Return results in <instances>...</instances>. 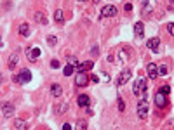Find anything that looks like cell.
Segmentation results:
<instances>
[{
    "label": "cell",
    "mask_w": 174,
    "mask_h": 130,
    "mask_svg": "<svg viewBox=\"0 0 174 130\" xmlns=\"http://www.w3.org/2000/svg\"><path fill=\"white\" fill-rule=\"evenodd\" d=\"M133 94H134V96L146 94V80H144V76H139L136 82L133 83Z\"/></svg>",
    "instance_id": "1"
},
{
    "label": "cell",
    "mask_w": 174,
    "mask_h": 130,
    "mask_svg": "<svg viewBox=\"0 0 174 130\" xmlns=\"http://www.w3.org/2000/svg\"><path fill=\"white\" fill-rule=\"evenodd\" d=\"M146 115H148V101L144 97V99H141L138 102V116L139 118H146Z\"/></svg>",
    "instance_id": "2"
},
{
    "label": "cell",
    "mask_w": 174,
    "mask_h": 130,
    "mask_svg": "<svg viewBox=\"0 0 174 130\" xmlns=\"http://www.w3.org/2000/svg\"><path fill=\"white\" fill-rule=\"evenodd\" d=\"M31 80V71L30 70H21L19 76H16V82L18 83H28Z\"/></svg>",
    "instance_id": "3"
},
{
    "label": "cell",
    "mask_w": 174,
    "mask_h": 130,
    "mask_svg": "<svg viewBox=\"0 0 174 130\" xmlns=\"http://www.w3.org/2000/svg\"><path fill=\"white\" fill-rule=\"evenodd\" d=\"M87 83H89V75H87V73H77L75 85L77 87H85Z\"/></svg>",
    "instance_id": "4"
},
{
    "label": "cell",
    "mask_w": 174,
    "mask_h": 130,
    "mask_svg": "<svg viewBox=\"0 0 174 130\" xmlns=\"http://www.w3.org/2000/svg\"><path fill=\"white\" fill-rule=\"evenodd\" d=\"M26 56H28V59H30L31 63H35V59H37V57H40V49L35 47V45H31V47H28Z\"/></svg>",
    "instance_id": "5"
},
{
    "label": "cell",
    "mask_w": 174,
    "mask_h": 130,
    "mask_svg": "<svg viewBox=\"0 0 174 130\" xmlns=\"http://www.w3.org/2000/svg\"><path fill=\"white\" fill-rule=\"evenodd\" d=\"M146 71H148V76H150L151 80H155V78L159 76V66H157L155 63H148Z\"/></svg>",
    "instance_id": "6"
},
{
    "label": "cell",
    "mask_w": 174,
    "mask_h": 130,
    "mask_svg": "<svg viewBox=\"0 0 174 130\" xmlns=\"http://www.w3.org/2000/svg\"><path fill=\"white\" fill-rule=\"evenodd\" d=\"M2 115H4L5 118L14 116V106H12L11 102H4V104H2Z\"/></svg>",
    "instance_id": "7"
},
{
    "label": "cell",
    "mask_w": 174,
    "mask_h": 130,
    "mask_svg": "<svg viewBox=\"0 0 174 130\" xmlns=\"http://www.w3.org/2000/svg\"><path fill=\"white\" fill-rule=\"evenodd\" d=\"M117 7L115 5H111V4H108V5H105V9H103V18H111V16H117Z\"/></svg>",
    "instance_id": "8"
},
{
    "label": "cell",
    "mask_w": 174,
    "mask_h": 130,
    "mask_svg": "<svg viewBox=\"0 0 174 130\" xmlns=\"http://www.w3.org/2000/svg\"><path fill=\"white\" fill-rule=\"evenodd\" d=\"M167 102H169V101H167V97L164 96L162 92H157V94H155V104H157V108H166Z\"/></svg>",
    "instance_id": "9"
},
{
    "label": "cell",
    "mask_w": 174,
    "mask_h": 130,
    "mask_svg": "<svg viewBox=\"0 0 174 130\" xmlns=\"http://www.w3.org/2000/svg\"><path fill=\"white\" fill-rule=\"evenodd\" d=\"M146 47L150 49L151 52H155V54H157V52H159V47H160V40H159L157 37L150 38V40L146 42Z\"/></svg>",
    "instance_id": "10"
},
{
    "label": "cell",
    "mask_w": 174,
    "mask_h": 130,
    "mask_svg": "<svg viewBox=\"0 0 174 130\" xmlns=\"http://www.w3.org/2000/svg\"><path fill=\"white\" fill-rule=\"evenodd\" d=\"M133 76V73H131V70H124L120 73V76H118V80H117V85H124L125 82H129V78Z\"/></svg>",
    "instance_id": "11"
},
{
    "label": "cell",
    "mask_w": 174,
    "mask_h": 130,
    "mask_svg": "<svg viewBox=\"0 0 174 130\" xmlns=\"http://www.w3.org/2000/svg\"><path fill=\"white\" fill-rule=\"evenodd\" d=\"M77 102H79L80 108H89V104H91V97L87 96V94H82V96H79Z\"/></svg>",
    "instance_id": "12"
},
{
    "label": "cell",
    "mask_w": 174,
    "mask_h": 130,
    "mask_svg": "<svg viewBox=\"0 0 174 130\" xmlns=\"http://www.w3.org/2000/svg\"><path fill=\"white\" fill-rule=\"evenodd\" d=\"M92 66H94V63H92V61H85V63H80L79 66H77V73H85V70H91Z\"/></svg>",
    "instance_id": "13"
},
{
    "label": "cell",
    "mask_w": 174,
    "mask_h": 130,
    "mask_svg": "<svg viewBox=\"0 0 174 130\" xmlns=\"http://www.w3.org/2000/svg\"><path fill=\"white\" fill-rule=\"evenodd\" d=\"M134 35H136L138 38H143V35H144V26H143V23H141V21H138L136 24H134Z\"/></svg>",
    "instance_id": "14"
},
{
    "label": "cell",
    "mask_w": 174,
    "mask_h": 130,
    "mask_svg": "<svg viewBox=\"0 0 174 130\" xmlns=\"http://www.w3.org/2000/svg\"><path fill=\"white\" fill-rule=\"evenodd\" d=\"M19 35L24 37V38L30 37V24H28V23H23V24L19 26Z\"/></svg>",
    "instance_id": "15"
},
{
    "label": "cell",
    "mask_w": 174,
    "mask_h": 130,
    "mask_svg": "<svg viewBox=\"0 0 174 130\" xmlns=\"http://www.w3.org/2000/svg\"><path fill=\"white\" fill-rule=\"evenodd\" d=\"M61 94H63V87H61L59 83H54V85L51 87V96H52V97H59Z\"/></svg>",
    "instance_id": "16"
},
{
    "label": "cell",
    "mask_w": 174,
    "mask_h": 130,
    "mask_svg": "<svg viewBox=\"0 0 174 130\" xmlns=\"http://www.w3.org/2000/svg\"><path fill=\"white\" fill-rule=\"evenodd\" d=\"M33 18H35V21L40 23V24H47V18H46L44 14H42V12H35Z\"/></svg>",
    "instance_id": "17"
},
{
    "label": "cell",
    "mask_w": 174,
    "mask_h": 130,
    "mask_svg": "<svg viewBox=\"0 0 174 130\" xmlns=\"http://www.w3.org/2000/svg\"><path fill=\"white\" fill-rule=\"evenodd\" d=\"M14 127L16 130H26V123L23 120H14Z\"/></svg>",
    "instance_id": "18"
},
{
    "label": "cell",
    "mask_w": 174,
    "mask_h": 130,
    "mask_svg": "<svg viewBox=\"0 0 174 130\" xmlns=\"http://www.w3.org/2000/svg\"><path fill=\"white\" fill-rule=\"evenodd\" d=\"M16 66H18V54L11 56V61H9V70H14Z\"/></svg>",
    "instance_id": "19"
},
{
    "label": "cell",
    "mask_w": 174,
    "mask_h": 130,
    "mask_svg": "<svg viewBox=\"0 0 174 130\" xmlns=\"http://www.w3.org/2000/svg\"><path fill=\"white\" fill-rule=\"evenodd\" d=\"M75 130H87V122H85V120H79V122H77Z\"/></svg>",
    "instance_id": "20"
},
{
    "label": "cell",
    "mask_w": 174,
    "mask_h": 130,
    "mask_svg": "<svg viewBox=\"0 0 174 130\" xmlns=\"http://www.w3.org/2000/svg\"><path fill=\"white\" fill-rule=\"evenodd\" d=\"M54 19H56V23L63 21V11H61V9H56V11H54Z\"/></svg>",
    "instance_id": "21"
},
{
    "label": "cell",
    "mask_w": 174,
    "mask_h": 130,
    "mask_svg": "<svg viewBox=\"0 0 174 130\" xmlns=\"http://www.w3.org/2000/svg\"><path fill=\"white\" fill-rule=\"evenodd\" d=\"M68 64H70V66H73V68H77V66H79V64H80V61L77 59V57L70 56V57H68Z\"/></svg>",
    "instance_id": "22"
},
{
    "label": "cell",
    "mask_w": 174,
    "mask_h": 130,
    "mask_svg": "<svg viewBox=\"0 0 174 130\" xmlns=\"http://www.w3.org/2000/svg\"><path fill=\"white\" fill-rule=\"evenodd\" d=\"M73 70H75V68L73 66H70V64H66V66H64V75H66V76H70V75H73Z\"/></svg>",
    "instance_id": "23"
},
{
    "label": "cell",
    "mask_w": 174,
    "mask_h": 130,
    "mask_svg": "<svg viewBox=\"0 0 174 130\" xmlns=\"http://www.w3.org/2000/svg\"><path fill=\"white\" fill-rule=\"evenodd\" d=\"M159 92H162L164 96H167V94H171V87H169V85H162Z\"/></svg>",
    "instance_id": "24"
},
{
    "label": "cell",
    "mask_w": 174,
    "mask_h": 130,
    "mask_svg": "<svg viewBox=\"0 0 174 130\" xmlns=\"http://www.w3.org/2000/svg\"><path fill=\"white\" fill-rule=\"evenodd\" d=\"M66 109H68V104H63V106H57V108H56V113L66 111Z\"/></svg>",
    "instance_id": "25"
},
{
    "label": "cell",
    "mask_w": 174,
    "mask_h": 130,
    "mask_svg": "<svg viewBox=\"0 0 174 130\" xmlns=\"http://www.w3.org/2000/svg\"><path fill=\"white\" fill-rule=\"evenodd\" d=\"M167 31L174 37V23H169V24H167Z\"/></svg>",
    "instance_id": "26"
},
{
    "label": "cell",
    "mask_w": 174,
    "mask_h": 130,
    "mask_svg": "<svg viewBox=\"0 0 174 130\" xmlns=\"http://www.w3.org/2000/svg\"><path fill=\"white\" fill-rule=\"evenodd\" d=\"M51 66H52L54 70H57V68H59V61H57V59H52V63H51Z\"/></svg>",
    "instance_id": "27"
},
{
    "label": "cell",
    "mask_w": 174,
    "mask_h": 130,
    "mask_svg": "<svg viewBox=\"0 0 174 130\" xmlns=\"http://www.w3.org/2000/svg\"><path fill=\"white\" fill-rule=\"evenodd\" d=\"M47 42H49L51 45H56L57 40H56V37H47Z\"/></svg>",
    "instance_id": "28"
},
{
    "label": "cell",
    "mask_w": 174,
    "mask_h": 130,
    "mask_svg": "<svg viewBox=\"0 0 174 130\" xmlns=\"http://www.w3.org/2000/svg\"><path fill=\"white\" fill-rule=\"evenodd\" d=\"M118 109H120V111H124V109H125V104H124V101H122V99H118Z\"/></svg>",
    "instance_id": "29"
},
{
    "label": "cell",
    "mask_w": 174,
    "mask_h": 130,
    "mask_svg": "<svg viewBox=\"0 0 174 130\" xmlns=\"http://www.w3.org/2000/svg\"><path fill=\"white\" fill-rule=\"evenodd\" d=\"M167 73V66H160L159 68V75H166Z\"/></svg>",
    "instance_id": "30"
},
{
    "label": "cell",
    "mask_w": 174,
    "mask_h": 130,
    "mask_svg": "<svg viewBox=\"0 0 174 130\" xmlns=\"http://www.w3.org/2000/svg\"><path fill=\"white\" fill-rule=\"evenodd\" d=\"M124 9H125V11H131V9H133V4H131V2H127V4H124Z\"/></svg>",
    "instance_id": "31"
},
{
    "label": "cell",
    "mask_w": 174,
    "mask_h": 130,
    "mask_svg": "<svg viewBox=\"0 0 174 130\" xmlns=\"http://www.w3.org/2000/svg\"><path fill=\"white\" fill-rule=\"evenodd\" d=\"M63 130H72V125H70V123H64V125H63Z\"/></svg>",
    "instance_id": "32"
}]
</instances>
